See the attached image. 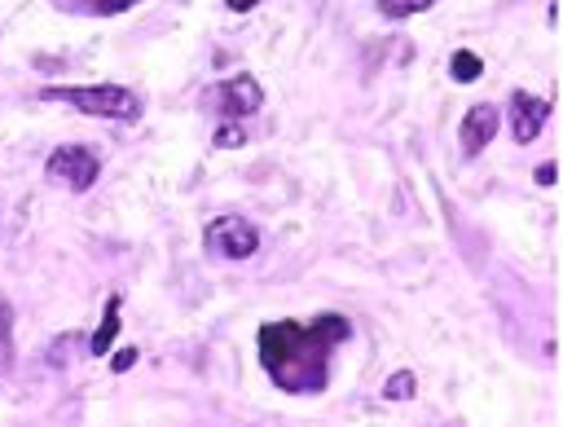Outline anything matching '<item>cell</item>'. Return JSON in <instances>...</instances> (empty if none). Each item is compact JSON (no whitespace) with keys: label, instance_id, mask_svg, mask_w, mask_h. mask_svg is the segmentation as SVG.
I'll return each mask as SVG.
<instances>
[{"label":"cell","instance_id":"5","mask_svg":"<svg viewBox=\"0 0 563 427\" xmlns=\"http://www.w3.org/2000/svg\"><path fill=\"white\" fill-rule=\"evenodd\" d=\"M202 101H207V106H220L224 119L242 123L246 114H255V110L264 106V88H260L255 75H229V79H220Z\"/></svg>","mask_w":563,"mask_h":427},{"label":"cell","instance_id":"17","mask_svg":"<svg viewBox=\"0 0 563 427\" xmlns=\"http://www.w3.org/2000/svg\"><path fill=\"white\" fill-rule=\"evenodd\" d=\"M554 176H559L554 163H541V167H537V185H554Z\"/></svg>","mask_w":563,"mask_h":427},{"label":"cell","instance_id":"15","mask_svg":"<svg viewBox=\"0 0 563 427\" xmlns=\"http://www.w3.org/2000/svg\"><path fill=\"white\" fill-rule=\"evenodd\" d=\"M242 141H246L242 123H224V128H216V145H220V150H238Z\"/></svg>","mask_w":563,"mask_h":427},{"label":"cell","instance_id":"14","mask_svg":"<svg viewBox=\"0 0 563 427\" xmlns=\"http://www.w3.org/2000/svg\"><path fill=\"white\" fill-rule=\"evenodd\" d=\"M88 13H97V18H110V13H128L132 4H141V0H79Z\"/></svg>","mask_w":563,"mask_h":427},{"label":"cell","instance_id":"10","mask_svg":"<svg viewBox=\"0 0 563 427\" xmlns=\"http://www.w3.org/2000/svg\"><path fill=\"white\" fill-rule=\"evenodd\" d=\"M449 75H453L457 84H475V79L484 75V62H479V53H471V48H457V53L449 57Z\"/></svg>","mask_w":563,"mask_h":427},{"label":"cell","instance_id":"11","mask_svg":"<svg viewBox=\"0 0 563 427\" xmlns=\"http://www.w3.org/2000/svg\"><path fill=\"white\" fill-rule=\"evenodd\" d=\"M413 387H418L413 370H396V374H387V383H383V401H409Z\"/></svg>","mask_w":563,"mask_h":427},{"label":"cell","instance_id":"3","mask_svg":"<svg viewBox=\"0 0 563 427\" xmlns=\"http://www.w3.org/2000/svg\"><path fill=\"white\" fill-rule=\"evenodd\" d=\"M97 176H101V158L88 145H57L48 154V163H44V180L57 185V189L84 194V189L97 185Z\"/></svg>","mask_w":563,"mask_h":427},{"label":"cell","instance_id":"12","mask_svg":"<svg viewBox=\"0 0 563 427\" xmlns=\"http://www.w3.org/2000/svg\"><path fill=\"white\" fill-rule=\"evenodd\" d=\"M9 361H13V308L0 295V370H9Z\"/></svg>","mask_w":563,"mask_h":427},{"label":"cell","instance_id":"16","mask_svg":"<svg viewBox=\"0 0 563 427\" xmlns=\"http://www.w3.org/2000/svg\"><path fill=\"white\" fill-rule=\"evenodd\" d=\"M136 357H141L136 348H119V352L110 357V370H114V374H123V370H132V365H136Z\"/></svg>","mask_w":563,"mask_h":427},{"label":"cell","instance_id":"4","mask_svg":"<svg viewBox=\"0 0 563 427\" xmlns=\"http://www.w3.org/2000/svg\"><path fill=\"white\" fill-rule=\"evenodd\" d=\"M202 247L207 255H220V260H251L260 251V229L246 216H216L202 229Z\"/></svg>","mask_w":563,"mask_h":427},{"label":"cell","instance_id":"2","mask_svg":"<svg viewBox=\"0 0 563 427\" xmlns=\"http://www.w3.org/2000/svg\"><path fill=\"white\" fill-rule=\"evenodd\" d=\"M40 97L44 101H66L79 114L114 119V123H136L141 110H145V101L123 84H53V88H40Z\"/></svg>","mask_w":563,"mask_h":427},{"label":"cell","instance_id":"18","mask_svg":"<svg viewBox=\"0 0 563 427\" xmlns=\"http://www.w3.org/2000/svg\"><path fill=\"white\" fill-rule=\"evenodd\" d=\"M224 4H229V9H233V13H251V9H255V4H260V0H224Z\"/></svg>","mask_w":563,"mask_h":427},{"label":"cell","instance_id":"13","mask_svg":"<svg viewBox=\"0 0 563 427\" xmlns=\"http://www.w3.org/2000/svg\"><path fill=\"white\" fill-rule=\"evenodd\" d=\"M431 4H435V0H378V13H383V18H396V22H400V18L427 13Z\"/></svg>","mask_w":563,"mask_h":427},{"label":"cell","instance_id":"7","mask_svg":"<svg viewBox=\"0 0 563 427\" xmlns=\"http://www.w3.org/2000/svg\"><path fill=\"white\" fill-rule=\"evenodd\" d=\"M497 128H501V110H497L493 101H475V106L462 114V132H457L462 158H479L484 145L497 136Z\"/></svg>","mask_w":563,"mask_h":427},{"label":"cell","instance_id":"1","mask_svg":"<svg viewBox=\"0 0 563 427\" xmlns=\"http://www.w3.org/2000/svg\"><path fill=\"white\" fill-rule=\"evenodd\" d=\"M352 339V321L343 313H321L312 321H264L255 335L264 374L295 396L325 392L330 357L339 343Z\"/></svg>","mask_w":563,"mask_h":427},{"label":"cell","instance_id":"6","mask_svg":"<svg viewBox=\"0 0 563 427\" xmlns=\"http://www.w3.org/2000/svg\"><path fill=\"white\" fill-rule=\"evenodd\" d=\"M506 114H510V132H515V141H519V145H532V141L541 136L545 119H550V101L537 97V92H528V88H515L510 101H506Z\"/></svg>","mask_w":563,"mask_h":427},{"label":"cell","instance_id":"9","mask_svg":"<svg viewBox=\"0 0 563 427\" xmlns=\"http://www.w3.org/2000/svg\"><path fill=\"white\" fill-rule=\"evenodd\" d=\"M84 348H88V339H84L79 330H66V335H57V339L48 343V365L62 370V365H70L75 357H84Z\"/></svg>","mask_w":563,"mask_h":427},{"label":"cell","instance_id":"8","mask_svg":"<svg viewBox=\"0 0 563 427\" xmlns=\"http://www.w3.org/2000/svg\"><path fill=\"white\" fill-rule=\"evenodd\" d=\"M119 295H110L106 299V308H101V321H97V330H92V339H88V357H106L110 352V343H114V335H119Z\"/></svg>","mask_w":563,"mask_h":427}]
</instances>
